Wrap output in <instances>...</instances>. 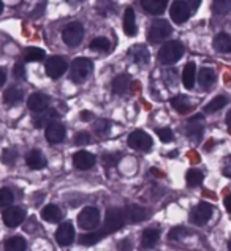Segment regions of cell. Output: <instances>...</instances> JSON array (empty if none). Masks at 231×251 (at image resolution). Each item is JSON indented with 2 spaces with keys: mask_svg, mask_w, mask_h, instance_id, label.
<instances>
[{
  "mask_svg": "<svg viewBox=\"0 0 231 251\" xmlns=\"http://www.w3.org/2000/svg\"><path fill=\"white\" fill-rule=\"evenodd\" d=\"M18 160V152L16 150H13V149H6L3 150V153H2V161L5 164H8V166H13L14 161Z\"/></svg>",
  "mask_w": 231,
  "mask_h": 251,
  "instance_id": "ab89813d",
  "label": "cell"
},
{
  "mask_svg": "<svg viewBox=\"0 0 231 251\" xmlns=\"http://www.w3.org/2000/svg\"><path fill=\"white\" fill-rule=\"evenodd\" d=\"M128 146L135 149V150H147L150 149V146H152V139H150V136L147 133H144V131H133L132 134L128 136Z\"/></svg>",
  "mask_w": 231,
  "mask_h": 251,
  "instance_id": "30bf717a",
  "label": "cell"
},
{
  "mask_svg": "<svg viewBox=\"0 0 231 251\" xmlns=\"http://www.w3.org/2000/svg\"><path fill=\"white\" fill-rule=\"evenodd\" d=\"M26 163H27V166L30 169L38 171V169H43L46 166V158L43 156V153L40 152V150L35 149V150H30V152L27 153Z\"/></svg>",
  "mask_w": 231,
  "mask_h": 251,
  "instance_id": "ac0fdd59",
  "label": "cell"
},
{
  "mask_svg": "<svg viewBox=\"0 0 231 251\" xmlns=\"http://www.w3.org/2000/svg\"><path fill=\"white\" fill-rule=\"evenodd\" d=\"M212 11L217 14H228L231 11V0H215L212 3Z\"/></svg>",
  "mask_w": 231,
  "mask_h": 251,
  "instance_id": "e575fe53",
  "label": "cell"
},
{
  "mask_svg": "<svg viewBox=\"0 0 231 251\" xmlns=\"http://www.w3.org/2000/svg\"><path fill=\"white\" fill-rule=\"evenodd\" d=\"M124 215L130 223H140V221H143L147 217V212H146V209H143V207L132 204V205H127Z\"/></svg>",
  "mask_w": 231,
  "mask_h": 251,
  "instance_id": "d6986e66",
  "label": "cell"
},
{
  "mask_svg": "<svg viewBox=\"0 0 231 251\" xmlns=\"http://www.w3.org/2000/svg\"><path fill=\"white\" fill-rule=\"evenodd\" d=\"M141 6L149 14H154V16H157V14H162L165 10H167L168 2H167V0H143Z\"/></svg>",
  "mask_w": 231,
  "mask_h": 251,
  "instance_id": "ffe728a7",
  "label": "cell"
},
{
  "mask_svg": "<svg viewBox=\"0 0 231 251\" xmlns=\"http://www.w3.org/2000/svg\"><path fill=\"white\" fill-rule=\"evenodd\" d=\"M27 106L29 109L37 114L41 111H46L49 106V97L45 95V93H32L27 100Z\"/></svg>",
  "mask_w": 231,
  "mask_h": 251,
  "instance_id": "4fadbf2b",
  "label": "cell"
},
{
  "mask_svg": "<svg viewBox=\"0 0 231 251\" xmlns=\"http://www.w3.org/2000/svg\"><path fill=\"white\" fill-rule=\"evenodd\" d=\"M59 119V112L56 109H46V111H41L38 112L37 116L33 117V125L35 128H43V126H49L54 122H57Z\"/></svg>",
  "mask_w": 231,
  "mask_h": 251,
  "instance_id": "5bb4252c",
  "label": "cell"
},
{
  "mask_svg": "<svg viewBox=\"0 0 231 251\" xmlns=\"http://www.w3.org/2000/svg\"><path fill=\"white\" fill-rule=\"evenodd\" d=\"M21 100H23V90H21L19 87H10L6 89L5 93H3V101L5 104H18Z\"/></svg>",
  "mask_w": 231,
  "mask_h": 251,
  "instance_id": "83f0119b",
  "label": "cell"
},
{
  "mask_svg": "<svg viewBox=\"0 0 231 251\" xmlns=\"http://www.w3.org/2000/svg\"><path fill=\"white\" fill-rule=\"evenodd\" d=\"M212 217V205L207 202H200L195 209L190 212V221L193 225L203 226L206 225Z\"/></svg>",
  "mask_w": 231,
  "mask_h": 251,
  "instance_id": "ba28073f",
  "label": "cell"
},
{
  "mask_svg": "<svg viewBox=\"0 0 231 251\" xmlns=\"http://www.w3.org/2000/svg\"><path fill=\"white\" fill-rule=\"evenodd\" d=\"M108 48H110V41H108L105 37H98L90 41L92 51H108Z\"/></svg>",
  "mask_w": 231,
  "mask_h": 251,
  "instance_id": "74e56055",
  "label": "cell"
},
{
  "mask_svg": "<svg viewBox=\"0 0 231 251\" xmlns=\"http://www.w3.org/2000/svg\"><path fill=\"white\" fill-rule=\"evenodd\" d=\"M185 178H187V183H189L190 186H198V185L203 183L204 176H203V172L198 171V169H190L189 172H187Z\"/></svg>",
  "mask_w": 231,
  "mask_h": 251,
  "instance_id": "836d02e7",
  "label": "cell"
},
{
  "mask_svg": "<svg viewBox=\"0 0 231 251\" xmlns=\"http://www.w3.org/2000/svg\"><path fill=\"white\" fill-rule=\"evenodd\" d=\"M198 82L203 89H209L215 82V71L207 67L201 68V71L198 73Z\"/></svg>",
  "mask_w": 231,
  "mask_h": 251,
  "instance_id": "d4e9b609",
  "label": "cell"
},
{
  "mask_svg": "<svg viewBox=\"0 0 231 251\" xmlns=\"http://www.w3.org/2000/svg\"><path fill=\"white\" fill-rule=\"evenodd\" d=\"M157 134H158V138L162 139V142H171L173 139H174V134H173V131L170 130V128H158Z\"/></svg>",
  "mask_w": 231,
  "mask_h": 251,
  "instance_id": "ee69618b",
  "label": "cell"
},
{
  "mask_svg": "<svg viewBox=\"0 0 231 251\" xmlns=\"http://www.w3.org/2000/svg\"><path fill=\"white\" fill-rule=\"evenodd\" d=\"M14 195L10 188H0V207H8L13 204Z\"/></svg>",
  "mask_w": 231,
  "mask_h": 251,
  "instance_id": "8d00e7d4",
  "label": "cell"
},
{
  "mask_svg": "<svg viewBox=\"0 0 231 251\" xmlns=\"http://www.w3.org/2000/svg\"><path fill=\"white\" fill-rule=\"evenodd\" d=\"M67 68H68V63L59 55H54L51 59H48L46 62V75L49 77H53V79H59L65 71H67Z\"/></svg>",
  "mask_w": 231,
  "mask_h": 251,
  "instance_id": "9c48e42d",
  "label": "cell"
},
{
  "mask_svg": "<svg viewBox=\"0 0 231 251\" xmlns=\"http://www.w3.org/2000/svg\"><path fill=\"white\" fill-rule=\"evenodd\" d=\"M130 54H132L135 62H138V63H149V52H147V49L144 48V46H141V45L132 48Z\"/></svg>",
  "mask_w": 231,
  "mask_h": 251,
  "instance_id": "d6a6232c",
  "label": "cell"
},
{
  "mask_svg": "<svg viewBox=\"0 0 231 251\" xmlns=\"http://www.w3.org/2000/svg\"><path fill=\"white\" fill-rule=\"evenodd\" d=\"M203 120V116H195L189 120V125H187V136L190 139H198L201 133H203V125L200 122Z\"/></svg>",
  "mask_w": 231,
  "mask_h": 251,
  "instance_id": "7402d4cb",
  "label": "cell"
},
{
  "mask_svg": "<svg viewBox=\"0 0 231 251\" xmlns=\"http://www.w3.org/2000/svg\"><path fill=\"white\" fill-rule=\"evenodd\" d=\"M5 81H6V73L3 68H0V87L5 84Z\"/></svg>",
  "mask_w": 231,
  "mask_h": 251,
  "instance_id": "c3c4849f",
  "label": "cell"
},
{
  "mask_svg": "<svg viewBox=\"0 0 231 251\" xmlns=\"http://www.w3.org/2000/svg\"><path fill=\"white\" fill-rule=\"evenodd\" d=\"M105 232L103 231H97V232H90V234H86V235H81V239H79V242H81V245L84 247H90V245H95V243H98L100 240H102L105 237Z\"/></svg>",
  "mask_w": 231,
  "mask_h": 251,
  "instance_id": "4dcf8cb0",
  "label": "cell"
},
{
  "mask_svg": "<svg viewBox=\"0 0 231 251\" xmlns=\"http://www.w3.org/2000/svg\"><path fill=\"white\" fill-rule=\"evenodd\" d=\"M14 77H16V79H24L26 77V68L23 63H16V65H14Z\"/></svg>",
  "mask_w": 231,
  "mask_h": 251,
  "instance_id": "f6af8a7d",
  "label": "cell"
},
{
  "mask_svg": "<svg viewBox=\"0 0 231 251\" xmlns=\"http://www.w3.org/2000/svg\"><path fill=\"white\" fill-rule=\"evenodd\" d=\"M27 243L19 235H13V237L6 239L5 242V251H26Z\"/></svg>",
  "mask_w": 231,
  "mask_h": 251,
  "instance_id": "f1b7e54d",
  "label": "cell"
},
{
  "mask_svg": "<svg viewBox=\"0 0 231 251\" xmlns=\"http://www.w3.org/2000/svg\"><path fill=\"white\" fill-rule=\"evenodd\" d=\"M2 11H3V3L0 2V14H2Z\"/></svg>",
  "mask_w": 231,
  "mask_h": 251,
  "instance_id": "816d5d0a",
  "label": "cell"
},
{
  "mask_svg": "<svg viewBox=\"0 0 231 251\" xmlns=\"http://www.w3.org/2000/svg\"><path fill=\"white\" fill-rule=\"evenodd\" d=\"M185 235H189V231L184 227H174V229H171L170 234H168V239L171 240H179V239H184Z\"/></svg>",
  "mask_w": 231,
  "mask_h": 251,
  "instance_id": "60d3db41",
  "label": "cell"
},
{
  "mask_svg": "<svg viewBox=\"0 0 231 251\" xmlns=\"http://www.w3.org/2000/svg\"><path fill=\"white\" fill-rule=\"evenodd\" d=\"M90 142V134L87 131H79L75 136V144L76 146H87Z\"/></svg>",
  "mask_w": 231,
  "mask_h": 251,
  "instance_id": "7bdbcfd3",
  "label": "cell"
},
{
  "mask_svg": "<svg viewBox=\"0 0 231 251\" xmlns=\"http://www.w3.org/2000/svg\"><path fill=\"white\" fill-rule=\"evenodd\" d=\"M130 84H132V79H130L128 75H119L114 77L113 81V93L114 95H125V93L130 90Z\"/></svg>",
  "mask_w": 231,
  "mask_h": 251,
  "instance_id": "e0dca14e",
  "label": "cell"
},
{
  "mask_svg": "<svg viewBox=\"0 0 231 251\" xmlns=\"http://www.w3.org/2000/svg\"><path fill=\"white\" fill-rule=\"evenodd\" d=\"M84 38V27L79 23H71L62 30V40L67 46L75 48Z\"/></svg>",
  "mask_w": 231,
  "mask_h": 251,
  "instance_id": "8992f818",
  "label": "cell"
},
{
  "mask_svg": "<svg viewBox=\"0 0 231 251\" xmlns=\"http://www.w3.org/2000/svg\"><path fill=\"white\" fill-rule=\"evenodd\" d=\"M41 59H45V51H43V49L29 48L26 51V60L27 62H37V60H41Z\"/></svg>",
  "mask_w": 231,
  "mask_h": 251,
  "instance_id": "d590c367",
  "label": "cell"
},
{
  "mask_svg": "<svg viewBox=\"0 0 231 251\" xmlns=\"http://www.w3.org/2000/svg\"><path fill=\"white\" fill-rule=\"evenodd\" d=\"M214 49L217 52L231 51V37L228 33H217L214 38Z\"/></svg>",
  "mask_w": 231,
  "mask_h": 251,
  "instance_id": "cb8c5ba5",
  "label": "cell"
},
{
  "mask_svg": "<svg viewBox=\"0 0 231 251\" xmlns=\"http://www.w3.org/2000/svg\"><path fill=\"white\" fill-rule=\"evenodd\" d=\"M124 32L128 37H133L136 33V19H135V11L133 8H127L124 14Z\"/></svg>",
  "mask_w": 231,
  "mask_h": 251,
  "instance_id": "484cf974",
  "label": "cell"
},
{
  "mask_svg": "<svg viewBox=\"0 0 231 251\" xmlns=\"http://www.w3.org/2000/svg\"><path fill=\"white\" fill-rule=\"evenodd\" d=\"M73 164L75 168L81 169V171H87L90 168H93V164H95V156H93L92 153L89 152H84V150H81V152H78L73 155Z\"/></svg>",
  "mask_w": 231,
  "mask_h": 251,
  "instance_id": "2e32d148",
  "label": "cell"
},
{
  "mask_svg": "<svg viewBox=\"0 0 231 251\" xmlns=\"http://www.w3.org/2000/svg\"><path fill=\"white\" fill-rule=\"evenodd\" d=\"M200 6V2H187V0H176L171 3L170 14L176 24H182L192 16V13Z\"/></svg>",
  "mask_w": 231,
  "mask_h": 251,
  "instance_id": "6da1fadb",
  "label": "cell"
},
{
  "mask_svg": "<svg viewBox=\"0 0 231 251\" xmlns=\"http://www.w3.org/2000/svg\"><path fill=\"white\" fill-rule=\"evenodd\" d=\"M195 79H197V65L193 62H189L182 71V82L187 89H192L195 85Z\"/></svg>",
  "mask_w": 231,
  "mask_h": 251,
  "instance_id": "603a6c76",
  "label": "cell"
},
{
  "mask_svg": "<svg viewBox=\"0 0 231 251\" xmlns=\"http://www.w3.org/2000/svg\"><path fill=\"white\" fill-rule=\"evenodd\" d=\"M92 62L89 59H84V57H78V59L73 60L70 68V79L73 82H84L89 77V75L92 73Z\"/></svg>",
  "mask_w": 231,
  "mask_h": 251,
  "instance_id": "3957f363",
  "label": "cell"
},
{
  "mask_svg": "<svg viewBox=\"0 0 231 251\" xmlns=\"http://www.w3.org/2000/svg\"><path fill=\"white\" fill-rule=\"evenodd\" d=\"M102 161L106 168H113L116 166V164L119 163V155H116V153H105L102 156Z\"/></svg>",
  "mask_w": 231,
  "mask_h": 251,
  "instance_id": "b9f144b4",
  "label": "cell"
},
{
  "mask_svg": "<svg viewBox=\"0 0 231 251\" xmlns=\"http://www.w3.org/2000/svg\"><path fill=\"white\" fill-rule=\"evenodd\" d=\"M227 124H228V125L231 126V111H230V112L227 114Z\"/></svg>",
  "mask_w": 231,
  "mask_h": 251,
  "instance_id": "f907efd6",
  "label": "cell"
},
{
  "mask_svg": "<svg viewBox=\"0 0 231 251\" xmlns=\"http://www.w3.org/2000/svg\"><path fill=\"white\" fill-rule=\"evenodd\" d=\"M90 119H92V114H90L89 111H83V112H81V120L89 122Z\"/></svg>",
  "mask_w": 231,
  "mask_h": 251,
  "instance_id": "7dc6e473",
  "label": "cell"
},
{
  "mask_svg": "<svg viewBox=\"0 0 231 251\" xmlns=\"http://www.w3.org/2000/svg\"><path fill=\"white\" fill-rule=\"evenodd\" d=\"M225 207H227L228 212H231V196H227L225 198Z\"/></svg>",
  "mask_w": 231,
  "mask_h": 251,
  "instance_id": "681fc988",
  "label": "cell"
},
{
  "mask_svg": "<svg viewBox=\"0 0 231 251\" xmlns=\"http://www.w3.org/2000/svg\"><path fill=\"white\" fill-rule=\"evenodd\" d=\"M3 218V223L5 226L8 227H16L19 226L21 223L24 221L26 218V212L21 209V207H10V209H6L2 215Z\"/></svg>",
  "mask_w": 231,
  "mask_h": 251,
  "instance_id": "7c38bea8",
  "label": "cell"
},
{
  "mask_svg": "<svg viewBox=\"0 0 231 251\" xmlns=\"http://www.w3.org/2000/svg\"><path fill=\"white\" fill-rule=\"evenodd\" d=\"M65 133H67V130H65V126L59 124V122H54V124L46 126V139L48 142H51V144H59V142H62L65 139Z\"/></svg>",
  "mask_w": 231,
  "mask_h": 251,
  "instance_id": "9a60e30c",
  "label": "cell"
},
{
  "mask_svg": "<svg viewBox=\"0 0 231 251\" xmlns=\"http://www.w3.org/2000/svg\"><path fill=\"white\" fill-rule=\"evenodd\" d=\"M184 54V46L179 41H168L162 46L160 52H158V60L162 65H173L177 62Z\"/></svg>",
  "mask_w": 231,
  "mask_h": 251,
  "instance_id": "7a4b0ae2",
  "label": "cell"
},
{
  "mask_svg": "<svg viewBox=\"0 0 231 251\" xmlns=\"http://www.w3.org/2000/svg\"><path fill=\"white\" fill-rule=\"evenodd\" d=\"M228 103V100L227 97H223V95H219V97H215L214 100H211L206 106H204V112L207 114H211V112H215V111H220L223 106H225Z\"/></svg>",
  "mask_w": 231,
  "mask_h": 251,
  "instance_id": "1f68e13d",
  "label": "cell"
},
{
  "mask_svg": "<svg viewBox=\"0 0 231 251\" xmlns=\"http://www.w3.org/2000/svg\"><path fill=\"white\" fill-rule=\"evenodd\" d=\"M110 128H111V124L108 120H97L95 124H93V131H95L97 134H100V136L108 134Z\"/></svg>",
  "mask_w": 231,
  "mask_h": 251,
  "instance_id": "f35d334b",
  "label": "cell"
},
{
  "mask_svg": "<svg viewBox=\"0 0 231 251\" xmlns=\"http://www.w3.org/2000/svg\"><path fill=\"white\" fill-rule=\"evenodd\" d=\"M228 251H231V240L228 242Z\"/></svg>",
  "mask_w": 231,
  "mask_h": 251,
  "instance_id": "f5cc1de1",
  "label": "cell"
},
{
  "mask_svg": "<svg viewBox=\"0 0 231 251\" xmlns=\"http://www.w3.org/2000/svg\"><path fill=\"white\" fill-rule=\"evenodd\" d=\"M62 217H63L62 210L54 204H49L41 210V218L45 221H48V223H59V221L62 220Z\"/></svg>",
  "mask_w": 231,
  "mask_h": 251,
  "instance_id": "44dd1931",
  "label": "cell"
},
{
  "mask_svg": "<svg viewBox=\"0 0 231 251\" xmlns=\"http://www.w3.org/2000/svg\"><path fill=\"white\" fill-rule=\"evenodd\" d=\"M133 250V242L130 239H122L119 242V251H132Z\"/></svg>",
  "mask_w": 231,
  "mask_h": 251,
  "instance_id": "bcb514c9",
  "label": "cell"
},
{
  "mask_svg": "<svg viewBox=\"0 0 231 251\" xmlns=\"http://www.w3.org/2000/svg\"><path fill=\"white\" fill-rule=\"evenodd\" d=\"M171 106L180 114H185V112H189L192 109V104H190L189 98H187V97H174L171 100Z\"/></svg>",
  "mask_w": 231,
  "mask_h": 251,
  "instance_id": "f546056e",
  "label": "cell"
},
{
  "mask_svg": "<svg viewBox=\"0 0 231 251\" xmlns=\"http://www.w3.org/2000/svg\"><path fill=\"white\" fill-rule=\"evenodd\" d=\"M158 237H160V232L157 229H146L141 235V245L144 248H152L158 242Z\"/></svg>",
  "mask_w": 231,
  "mask_h": 251,
  "instance_id": "4316f807",
  "label": "cell"
},
{
  "mask_svg": "<svg viewBox=\"0 0 231 251\" xmlns=\"http://www.w3.org/2000/svg\"><path fill=\"white\" fill-rule=\"evenodd\" d=\"M173 33V27L168 21L165 19H157L152 23L149 28V41L150 43H160L163 40H167L170 35Z\"/></svg>",
  "mask_w": 231,
  "mask_h": 251,
  "instance_id": "5b68a950",
  "label": "cell"
},
{
  "mask_svg": "<svg viewBox=\"0 0 231 251\" xmlns=\"http://www.w3.org/2000/svg\"><path fill=\"white\" fill-rule=\"evenodd\" d=\"M98 223H100V212L95 207H86L78 215V225L83 229L92 231V229H97Z\"/></svg>",
  "mask_w": 231,
  "mask_h": 251,
  "instance_id": "52a82bcc",
  "label": "cell"
},
{
  "mask_svg": "<svg viewBox=\"0 0 231 251\" xmlns=\"http://www.w3.org/2000/svg\"><path fill=\"white\" fill-rule=\"evenodd\" d=\"M124 225H125L124 210L117 209V207H111V209H108V212H106L105 225H103L102 231L108 235V234H113L116 231H119V229Z\"/></svg>",
  "mask_w": 231,
  "mask_h": 251,
  "instance_id": "277c9868",
  "label": "cell"
},
{
  "mask_svg": "<svg viewBox=\"0 0 231 251\" xmlns=\"http://www.w3.org/2000/svg\"><path fill=\"white\" fill-rule=\"evenodd\" d=\"M56 240L60 247H68L75 240V227L70 223H62L56 231Z\"/></svg>",
  "mask_w": 231,
  "mask_h": 251,
  "instance_id": "8fae6325",
  "label": "cell"
}]
</instances>
